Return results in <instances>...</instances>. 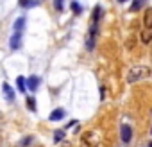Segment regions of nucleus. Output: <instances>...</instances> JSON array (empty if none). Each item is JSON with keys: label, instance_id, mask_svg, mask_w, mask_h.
<instances>
[{"label": "nucleus", "instance_id": "1", "mask_svg": "<svg viewBox=\"0 0 152 147\" xmlns=\"http://www.w3.org/2000/svg\"><path fill=\"white\" fill-rule=\"evenodd\" d=\"M150 66H132L127 74V81L129 83H136V81H141V79H147L150 77Z\"/></svg>", "mask_w": 152, "mask_h": 147}, {"label": "nucleus", "instance_id": "2", "mask_svg": "<svg viewBox=\"0 0 152 147\" xmlns=\"http://www.w3.org/2000/svg\"><path fill=\"white\" fill-rule=\"evenodd\" d=\"M99 142H100L99 133H97V131H88V133H84L83 138H81V147H97Z\"/></svg>", "mask_w": 152, "mask_h": 147}, {"label": "nucleus", "instance_id": "3", "mask_svg": "<svg viewBox=\"0 0 152 147\" xmlns=\"http://www.w3.org/2000/svg\"><path fill=\"white\" fill-rule=\"evenodd\" d=\"M97 34H99V25H97V24H91L90 32H88V40H86V47H88V50H93V49H95Z\"/></svg>", "mask_w": 152, "mask_h": 147}, {"label": "nucleus", "instance_id": "4", "mask_svg": "<svg viewBox=\"0 0 152 147\" xmlns=\"http://www.w3.org/2000/svg\"><path fill=\"white\" fill-rule=\"evenodd\" d=\"M120 138L124 143H129L132 140V127L129 124H122L120 126Z\"/></svg>", "mask_w": 152, "mask_h": 147}, {"label": "nucleus", "instance_id": "5", "mask_svg": "<svg viewBox=\"0 0 152 147\" xmlns=\"http://www.w3.org/2000/svg\"><path fill=\"white\" fill-rule=\"evenodd\" d=\"M22 32H13L11 34V38H9V47H11V50H18L20 49V45H22Z\"/></svg>", "mask_w": 152, "mask_h": 147}, {"label": "nucleus", "instance_id": "6", "mask_svg": "<svg viewBox=\"0 0 152 147\" xmlns=\"http://www.w3.org/2000/svg\"><path fill=\"white\" fill-rule=\"evenodd\" d=\"M64 115H66V111H64L63 108H57V110H54V111L48 115V120H50V122H57V120H63Z\"/></svg>", "mask_w": 152, "mask_h": 147}, {"label": "nucleus", "instance_id": "7", "mask_svg": "<svg viewBox=\"0 0 152 147\" xmlns=\"http://www.w3.org/2000/svg\"><path fill=\"white\" fill-rule=\"evenodd\" d=\"M39 83H41V79H39L38 76H31V77H27L29 92H36V90H38V86H39Z\"/></svg>", "mask_w": 152, "mask_h": 147}, {"label": "nucleus", "instance_id": "8", "mask_svg": "<svg viewBox=\"0 0 152 147\" xmlns=\"http://www.w3.org/2000/svg\"><path fill=\"white\" fill-rule=\"evenodd\" d=\"M2 92H4L6 101H9V102H13V101H15V90L9 86V83H4V85H2Z\"/></svg>", "mask_w": 152, "mask_h": 147}, {"label": "nucleus", "instance_id": "9", "mask_svg": "<svg viewBox=\"0 0 152 147\" xmlns=\"http://www.w3.org/2000/svg\"><path fill=\"white\" fill-rule=\"evenodd\" d=\"M25 24H27V18H25V16H20V18H16V22L13 24V29H15V32H22V31L25 29Z\"/></svg>", "mask_w": 152, "mask_h": 147}, {"label": "nucleus", "instance_id": "10", "mask_svg": "<svg viewBox=\"0 0 152 147\" xmlns=\"http://www.w3.org/2000/svg\"><path fill=\"white\" fill-rule=\"evenodd\" d=\"M16 86H18V92H20V93H25V92L29 90L27 79H25L23 76H18V77H16Z\"/></svg>", "mask_w": 152, "mask_h": 147}, {"label": "nucleus", "instance_id": "11", "mask_svg": "<svg viewBox=\"0 0 152 147\" xmlns=\"http://www.w3.org/2000/svg\"><path fill=\"white\" fill-rule=\"evenodd\" d=\"M143 27L145 29H152V7H148L143 15Z\"/></svg>", "mask_w": 152, "mask_h": 147}, {"label": "nucleus", "instance_id": "12", "mask_svg": "<svg viewBox=\"0 0 152 147\" xmlns=\"http://www.w3.org/2000/svg\"><path fill=\"white\" fill-rule=\"evenodd\" d=\"M100 18H102V7H100V6H95V9H93V13H91V24H97V25H99Z\"/></svg>", "mask_w": 152, "mask_h": 147}, {"label": "nucleus", "instance_id": "13", "mask_svg": "<svg viewBox=\"0 0 152 147\" xmlns=\"http://www.w3.org/2000/svg\"><path fill=\"white\" fill-rule=\"evenodd\" d=\"M20 6L22 7H34V6H38V0H20Z\"/></svg>", "mask_w": 152, "mask_h": 147}, {"label": "nucleus", "instance_id": "14", "mask_svg": "<svg viewBox=\"0 0 152 147\" xmlns=\"http://www.w3.org/2000/svg\"><path fill=\"white\" fill-rule=\"evenodd\" d=\"M70 6H72V11H73V15H81V13H83V6H81L79 2H72Z\"/></svg>", "mask_w": 152, "mask_h": 147}, {"label": "nucleus", "instance_id": "15", "mask_svg": "<svg viewBox=\"0 0 152 147\" xmlns=\"http://www.w3.org/2000/svg\"><path fill=\"white\" fill-rule=\"evenodd\" d=\"M145 4V0H132V6H131V11H138L141 9V6Z\"/></svg>", "mask_w": 152, "mask_h": 147}, {"label": "nucleus", "instance_id": "16", "mask_svg": "<svg viewBox=\"0 0 152 147\" xmlns=\"http://www.w3.org/2000/svg\"><path fill=\"white\" fill-rule=\"evenodd\" d=\"M64 138V129H57L56 133H54V142L57 143V142H61Z\"/></svg>", "mask_w": 152, "mask_h": 147}, {"label": "nucleus", "instance_id": "17", "mask_svg": "<svg viewBox=\"0 0 152 147\" xmlns=\"http://www.w3.org/2000/svg\"><path fill=\"white\" fill-rule=\"evenodd\" d=\"M27 106H29L31 111H36V101H34V97H27Z\"/></svg>", "mask_w": 152, "mask_h": 147}, {"label": "nucleus", "instance_id": "18", "mask_svg": "<svg viewBox=\"0 0 152 147\" xmlns=\"http://www.w3.org/2000/svg\"><path fill=\"white\" fill-rule=\"evenodd\" d=\"M54 4H56L57 11H63V0H54Z\"/></svg>", "mask_w": 152, "mask_h": 147}, {"label": "nucleus", "instance_id": "19", "mask_svg": "<svg viewBox=\"0 0 152 147\" xmlns=\"http://www.w3.org/2000/svg\"><path fill=\"white\" fill-rule=\"evenodd\" d=\"M150 38H152V34H148V32H147V34H145V32L141 34V40H143L145 43H148V41H150Z\"/></svg>", "mask_w": 152, "mask_h": 147}, {"label": "nucleus", "instance_id": "20", "mask_svg": "<svg viewBox=\"0 0 152 147\" xmlns=\"http://www.w3.org/2000/svg\"><path fill=\"white\" fill-rule=\"evenodd\" d=\"M118 2H120V4H124V2H127V0H118Z\"/></svg>", "mask_w": 152, "mask_h": 147}, {"label": "nucleus", "instance_id": "21", "mask_svg": "<svg viewBox=\"0 0 152 147\" xmlns=\"http://www.w3.org/2000/svg\"><path fill=\"white\" fill-rule=\"evenodd\" d=\"M148 147H152V142H150V143H148Z\"/></svg>", "mask_w": 152, "mask_h": 147}]
</instances>
